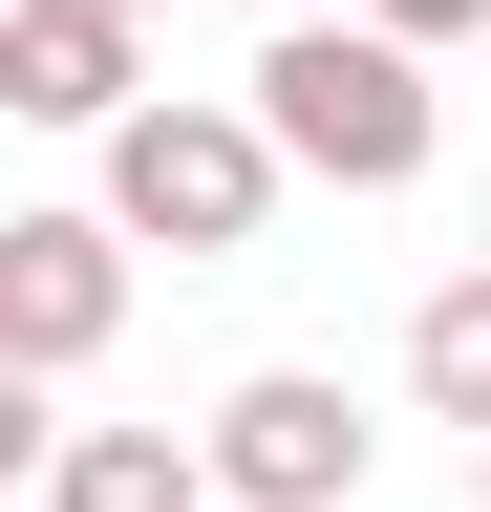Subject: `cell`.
<instances>
[{
  "instance_id": "cell-1",
  "label": "cell",
  "mask_w": 491,
  "mask_h": 512,
  "mask_svg": "<svg viewBox=\"0 0 491 512\" xmlns=\"http://www.w3.org/2000/svg\"><path fill=\"white\" fill-rule=\"evenodd\" d=\"M235 107H257L321 192H427V150H449L427 43H385L363 0H321V22H257V86H235Z\"/></svg>"
},
{
  "instance_id": "cell-2",
  "label": "cell",
  "mask_w": 491,
  "mask_h": 512,
  "mask_svg": "<svg viewBox=\"0 0 491 512\" xmlns=\"http://www.w3.org/2000/svg\"><path fill=\"white\" fill-rule=\"evenodd\" d=\"M278 128L257 107H129L107 128V214H129L150 256H257V214H278Z\"/></svg>"
},
{
  "instance_id": "cell-3",
  "label": "cell",
  "mask_w": 491,
  "mask_h": 512,
  "mask_svg": "<svg viewBox=\"0 0 491 512\" xmlns=\"http://www.w3.org/2000/svg\"><path fill=\"white\" fill-rule=\"evenodd\" d=\"M193 448H214V512H363V448H385V427H363L321 363H257Z\"/></svg>"
},
{
  "instance_id": "cell-4",
  "label": "cell",
  "mask_w": 491,
  "mask_h": 512,
  "mask_svg": "<svg viewBox=\"0 0 491 512\" xmlns=\"http://www.w3.org/2000/svg\"><path fill=\"white\" fill-rule=\"evenodd\" d=\"M107 320H129V214H0V363L86 384Z\"/></svg>"
},
{
  "instance_id": "cell-5",
  "label": "cell",
  "mask_w": 491,
  "mask_h": 512,
  "mask_svg": "<svg viewBox=\"0 0 491 512\" xmlns=\"http://www.w3.org/2000/svg\"><path fill=\"white\" fill-rule=\"evenodd\" d=\"M0 107H22V128H86V150H107V128L150 107L129 0H22V22H0Z\"/></svg>"
},
{
  "instance_id": "cell-6",
  "label": "cell",
  "mask_w": 491,
  "mask_h": 512,
  "mask_svg": "<svg viewBox=\"0 0 491 512\" xmlns=\"http://www.w3.org/2000/svg\"><path fill=\"white\" fill-rule=\"evenodd\" d=\"M43 512H214V448H171V427H65V448H43Z\"/></svg>"
},
{
  "instance_id": "cell-7",
  "label": "cell",
  "mask_w": 491,
  "mask_h": 512,
  "mask_svg": "<svg viewBox=\"0 0 491 512\" xmlns=\"http://www.w3.org/2000/svg\"><path fill=\"white\" fill-rule=\"evenodd\" d=\"M406 384L449 427H491V278H427V320H406Z\"/></svg>"
},
{
  "instance_id": "cell-8",
  "label": "cell",
  "mask_w": 491,
  "mask_h": 512,
  "mask_svg": "<svg viewBox=\"0 0 491 512\" xmlns=\"http://www.w3.org/2000/svg\"><path fill=\"white\" fill-rule=\"evenodd\" d=\"M363 22H385V43H470L491 0H363Z\"/></svg>"
},
{
  "instance_id": "cell-9",
  "label": "cell",
  "mask_w": 491,
  "mask_h": 512,
  "mask_svg": "<svg viewBox=\"0 0 491 512\" xmlns=\"http://www.w3.org/2000/svg\"><path fill=\"white\" fill-rule=\"evenodd\" d=\"M257 22H321V0H257Z\"/></svg>"
},
{
  "instance_id": "cell-10",
  "label": "cell",
  "mask_w": 491,
  "mask_h": 512,
  "mask_svg": "<svg viewBox=\"0 0 491 512\" xmlns=\"http://www.w3.org/2000/svg\"><path fill=\"white\" fill-rule=\"evenodd\" d=\"M470 512H491V470H470Z\"/></svg>"
}]
</instances>
